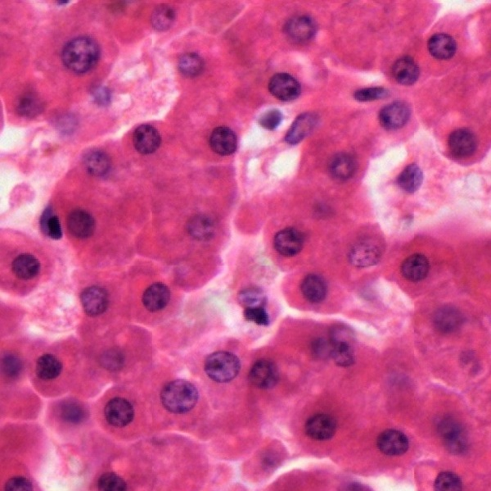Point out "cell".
Returning <instances> with one entry per match:
<instances>
[{
    "mask_svg": "<svg viewBox=\"0 0 491 491\" xmlns=\"http://www.w3.org/2000/svg\"><path fill=\"white\" fill-rule=\"evenodd\" d=\"M329 341L332 346L330 356L332 357L337 365L342 367L353 365L355 356L351 344L346 342H333L330 340Z\"/></svg>",
    "mask_w": 491,
    "mask_h": 491,
    "instance_id": "cell-33",
    "label": "cell"
},
{
    "mask_svg": "<svg viewBox=\"0 0 491 491\" xmlns=\"http://www.w3.org/2000/svg\"><path fill=\"white\" fill-rule=\"evenodd\" d=\"M67 227L71 234L78 239H86L94 234L95 221L94 218L82 209L71 212L67 218Z\"/></svg>",
    "mask_w": 491,
    "mask_h": 491,
    "instance_id": "cell-17",
    "label": "cell"
},
{
    "mask_svg": "<svg viewBox=\"0 0 491 491\" xmlns=\"http://www.w3.org/2000/svg\"><path fill=\"white\" fill-rule=\"evenodd\" d=\"M283 120V114L279 110H269L260 118L259 122L261 126L268 130H274L280 125Z\"/></svg>",
    "mask_w": 491,
    "mask_h": 491,
    "instance_id": "cell-45",
    "label": "cell"
},
{
    "mask_svg": "<svg viewBox=\"0 0 491 491\" xmlns=\"http://www.w3.org/2000/svg\"><path fill=\"white\" fill-rule=\"evenodd\" d=\"M269 90L275 98L282 101L298 99L302 87L298 80L287 73H278L270 79Z\"/></svg>",
    "mask_w": 491,
    "mask_h": 491,
    "instance_id": "cell-8",
    "label": "cell"
},
{
    "mask_svg": "<svg viewBox=\"0 0 491 491\" xmlns=\"http://www.w3.org/2000/svg\"><path fill=\"white\" fill-rule=\"evenodd\" d=\"M16 111L25 117H35L43 111V104L36 95L27 93L21 96L16 102Z\"/></svg>",
    "mask_w": 491,
    "mask_h": 491,
    "instance_id": "cell-32",
    "label": "cell"
},
{
    "mask_svg": "<svg viewBox=\"0 0 491 491\" xmlns=\"http://www.w3.org/2000/svg\"><path fill=\"white\" fill-rule=\"evenodd\" d=\"M331 343L329 341L324 340V339H317L312 344L313 353L315 357L324 358L331 355Z\"/></svg>",
    "mask_w": 491,
    "mask_h": 491,
    "instance_id": "cell-47",
    "label": "cell"
},
{
    "mask_svg": "<svg viewBox=\"0 0 491 491\" xmlns=\"http://www.w3.org/2000/svg\"><path fill=\"white\" fill-rule=\"evenodd\" d=\"M188 231L193 238L199 240H209L214 234V223L206 216H196L188 223Z\"/></svg>",
    "mask_w": 491,
    "mask_h": 491,
    "instance_id": "cell-31",
    "label": "cell"
},
{
    "mask_svg": "<svg viewBox=\"0 0 491 491\" xmlns=\"http://www.w3.org/2000/svg\"><path fill=\"white\" fill-rule=\"evenodd\" d=\"M176 18V12L172 8L167 5L159 6L152 12V26L159 32L167 31L175 23Z\"/></svg>",
    "mask_w": 491,
    "mask_h": 491,
    "instance_id": "cell-36",
    "label": "cell"
},
{
    "mask_svg": "<svg viewBox=\"0 0 491 491\" xmlns=\"http://www.w3.org/2000/svg\"><path fill=\"white\" fill-rule=\"evenodd\" d=\"M317 25L310 16H298L287 21L285 26L286 36L296 43H306L315 36Z\"/></svg>",
    "mask_w": 491,
    "mask_h": 491,
    "instance_id": "cell-9",
    "label": "cell"
},
{
    "mask_svg": "<svg viewBox=\"0 0 491 491\" xmlns=\"http://www.w3.org/2000/svg\"><path fill=\"white\" fill-rule=\"evenodd\" d=\"M42 231L53 240H60L62 237V231L60 221L58 216L54 215L51 207L44 212L40 220Z\"/></svg>",
    "mask_w": 491,
    "mask_h": 491,
    "instance_id": "cell-37",
    "label": "cell"
},
{
    "mask_svg": "<svg viewBox=\"0 0 491 491\" xmlns=\"http://www.w3.org/2000/svg\"><path fill=\"white\" fill-rule=\"evenodd\" d=\"M104 413L106 420L110 425L124 427L133 421L134 409L128 400L124 398L116 397L106 405Z\"/></svg>",
    "mask_w": 491,
    "mask_h": 491,
    "instance_id": "cell-6",
    "label": "cell"
},
{
    "mask_svg": "<svg viewBox=\"0 0 491 491\" xmlns=\"http://www.w3.org/2000/svg\"><path fill=\"white\" fill-rule=\"evenodd\" d=\"M62 363L52 354H44L38 358L36 372L38 378L49 380H53L61 374Z\"/></svg>",
    "mask_w": 491,
    "mask_h": 491,
    "instance_id": "cell-29",
    "label": "cell"
},
{
    "mask_svg": "<svg viewBox=\"0 0 491 491\" xmlns=\"http://www.w3.org/2000/svg\"><path fill=\"white\" fill-rule=\"evenodd\" d=\"M434 488L438 491H459L463 489L462 480L455 473L444 472L435 479Z\"/></svg>",
    "mask_w": 491,
    "mask_h": 491,
    "instance_id": "cell-39",
    "label": "cell"
},
{
    "mask_svg": "<svg viewBox=\"0 0 491 491\" xmlns=\"http://www.w3.org/2000/svg\"><path fill=\"white\" fill-rule=\"evenodd\" d=\"M198 391L192 383L184 380L169 382L160 393L164 408L172 413H186L195 407L198 401Z\"/></svg>",
    "mask_w": 491,
    "mask_h": 491,
    "instance_id": "cell-2",
    "label": "cell"
},
{
    "mask_svg": "<svg viewBox=\"0 0 491 491\" xmlns=\"http://www.w3.org/2000/svg\"><path fill=\"white\" fill-rule=\"evenodd\" d=\"M32 482L24 477H14L8 480L5 490L7 491H29L32 490Z\"/></svg>",
    "mask_w": 491,
    "mask_h": 491,
    "instance_id": "cell-46",
    "label": "cell"
},
{
    "mask_svg": "<svg viewBox=\"0 0 491 491\" xmlns=\"http://www.w3.org/2000/svg\"><path fill=\"white\" fill-rule=\"evenodd\" d=\"M423 173L416 164H410L401 172L397 182L400 187L408 193H414L420 188Z\"/></svg>",
    "mask_w": 491,
    "mask_h": 491,
    "instance_id": "cell-30",
    "label": "cell"
},
{
    "mask_svg": "<svg viewBox=\"0 0 491 491\" xmlns=\"http://www.w3.org/2000/svg\"><path fill=\"white\" fill-rule=\"evenodd\" d=\"M23 368V362L14 354L4 355L1 358V371L8 378H16L21 374Z\"/></svg>",
    "mask_w": 491,
    "mask_h": 491,
    "instance_id": "cell-41",
    "label": "cell"
},
{
    "mask_svg": "<svg viewBox=\"0 0 491 491\" xmlns=\"http://www.w3.org/2000/svg\"><path fill=\"white\" fill-rule=\"evenodd\" d=\"M239 300L241 306L245 308L265 307L266 304L265 294L257 288H248L241 291Z\"/></svg>",
    "mask_w": 491,
    "mask_h": 491,
    "instance_id": "cell-38",
    "label": "cell"
},
{
    "mask_svg": "<svg viewBox=\"0 0 491 491\" xmlns=\"http://www.w3.org/2000/svg\"><path fill=\"white\" fill-rule=\"evenodd\" d=\"M300 288L304 297L313 304L323 301L327 295V285L324 279L318 275H309L304 279Z\"/></svg>",
    "mask_w": 491,
    "mask_h": 491,
    "instance_id": "cell-26",
    "label": "cell"
},
{
    "mask_svg": "<svg viewBox=\"0 0 491 491\" xmlns=\"http://www.w3.org/2000/svg\"><path fill=\"white\" fill-rule=\"evenodd\" d=\"M448 145L453 155L464 159L475 153L477 139L472 130L461 128L453 131L448 137Z\"/></svg>",
    "mask_w": 491,
    "mask_h": 491,
    "instance_id": "cell-11",
    "label": "cell"
},
{
    "mask_svg": "<svg viewBox=\"0 0 491 491\" xmlns=\"http://www.w3.org/2000/svg\"><path fill=\"white\" fill-rule=\"evenodd\" d=\"M279 375L278 367L268 359H261L249 372L250 382L257 388L269 389L276 386Z\"/></svg>",
    "mask_w": 491,
    "mask_h": 491,
    "instance_id": "cell-7",
    "label": "cell"
},
{
    "mask_svg": "<svg viewBox=\"0 0 491 491\" xmlns=\"http://www.w3.org/2000/svg\"><path fill=\"white\" fill-rule=\"evenodd\" d=\"M58 3H59V4H65V3H69V1H60V2H58Z\"/></svg>",
    "mask_w": 491,
    "mask_h": 491,
    "instance_id": "cell-49",
    "label": "cell"
},
{
    "mask_svg": "<svg viewBox=\"0 0 491 491\" xmlns=\"http://www.w3.org/2000/svg\"><path fill=\"white\" fill-rule=\"evenodd\" d=\"M100 48L97 42L88 36H80L67 42L62 49V59L67 69L75 73H88L100 58Z\"/></svg>",
    "mask_w": 491,
    "mask_h": 491,
    "instance_id": "cell-1",
    "label": "cell"
},
{
    "mask_svg": "<svg viewBox=\"0 0 491 491\" xmlns=\"http://www.w3.org/2000/svg\"><path fill=\"white\" fill-rule=\"evenodd\" d=\"M274 248L278 253L286 257H293L302 251L304 237L302 232L294 228H287L277 233L274 240Z\"/></svg>",
    "mask_w": 491,
    "mask_h": 491,
    "instance_id": "cell-15",
    "label": "cell"
},
{
    "mask_svg": "<svg viewBox=\"0 0 491 491\" xmlns=\"http://www.w3.org/2000/svg\"><path fill=\"white\" fill-rule=\"evenodd\" d=\"M355 170H357V162L354 157L346 153L336 155L329 164L330 173L337 180L350 179L355 174Z\"/></svg>",
    "mask_w": 491,
    "mask_h": 491,
    "instance_id": "cell-25",
    "label": "cell"
},
{
    "mask_svg": "<svg viewBox=\"0 0 491 491\" xmlns=\"http://www.w3.org/2000/svg\"><path fill=\"white\" fill-rule=\"evenodd\" d=\"M319 118L315 113H307L296 117L287 131L285 141L290 145H296L308 137L318 124Z\"/></svg>",
    "mask_w": 491,
    "mask_h": 491,
    "instance_id": "cell-19",
    "label": "cell"
},
{
    "mask_svg": "<svg viewBox=\"0 0 491 491\" xmlns=\"http://www.w3.org/2000/svg\"><path fill=\"white\" fill-rule=\"evenodd\" d=\"M80 301L84 312L88 316L96 317L103 315L108 310L109 296L104 288L94 286L82 291Z\"/></svg>",
    "mask_w": 491,
    "mask_h": 491,
    "instance_id": "cell-13",
    "label": "cell"
},
{
    "mask_svg": "<svg viewBox=\"0 0 491 491\" xmlns=\"http://www.w3.org/2000/svg\"><path fill=\"white\" fill-rule=\"evenodd\" d=\"M99 489L101 491H125L127 489L125 481L115 473H105L98 481Z\"/></svg>",
    "mask_w": 491,
    "mask_h": 491,
    "instance_id": "cell-42",
    "label": "cell"
},
{
    "mask_svg": "<svg viewBox=\"0 0 491 491\" xmlns=\"http://www.w3.org/2000/svg\"><path fill=\"white\" fill-rule=\"evenodd\" d=\"M337 431V422L328 414H316L308 419L304 431L309 437L315 440L333 438Z\"/></svg>",
    "mask_w": 491,
    "mask_h": 491,
    "instance_id": "cell-14",
    "label": "cell"
},
{
    "mask_svg": "<svg viewBox=\"0 0 491 491\" xmlns=\"http://www.w3.org/2000/svg\"><path fill=\"white\" fill-rule=\"evenodd\" d=\"M59 413L63 421L71 424L82 422L87 416L86 410L83 406L73 400L63 402L59 409Z\"/></svg>",
    "mask_w": 491,
    "mask_h": 491,
    "instance_id": "cell-35",
    "label": "cell"
},
{
    "mask_svg": "<svg viewBox=\"0 0 491 491\" xmlns=\"http://www.w3.org/2000/svg\"><path fill=\"white\" fill-rule=\"evenodd\" d=\"M392 74L398 83L404 84V86H411L417 82L420 71L413 58L403 57L394 65Z\"/></svg>",
    "mask_w": 491,
    "mask_h": 491,
    "instance_id": "cell-23",
    "label": "cell"
},
{
    "mask_svg": "<svg viewBox=\"0 0 491 491\" xmlns=\"http://www.w3.org/2000/svg\"><path fill=\"white\" fill-rule=\"evenodd\" d=\"M379 450L385 455L400 456L405 454L409 448V439L400 431L387 430L376 439Z\"/></svg>",
    "mask_w": 491,
    "mask_h": 491,
    "instance_id": "cell-12",
    "label": "cell"
},
{
    "mask_svg": "<svg viewBox=\"0 0 491 491\" xmlns=\"http://www.w3.org/2000/svg\"><path fill=\"white\" fill-rule=\"evenodd\" d=\"M244 317L246 320L260 326H268L270 317L265 307L245 308Z\"/></svg>",
    "mask_w": 491,
    "mask_h": 491,
    "instance_id": "cell-44",
    "label": "cell"
},
{
    "mask_svg": "<svg viewBox=\"0 0 491 491\" xmlns=\"http://www.w3.org/2000/svg\"><path fill=\"white\" fill-rule=\"evenodd\" d=\"M93 98L95 103L99 106H108L111 102V92L107 87H96L92 92Z\"/></svg>",
    "mask_w": 491,
    "mask_h": 491,
    "instance_id": "cell-48",
    "label": "cell"
},
{
    "mask_svg": "<svg viewBox=\"0 0 491 491\" xmlns=\"http://www.w3.org/2000/svg\"><path fill=\"white\" fill-rule=\"evenodd\" d=\"M382 256V249L375 240H363L351 248L349 259L357 268H367L374 265Z\"/></svg>",
    "mask_w": 491,
    "mask_h": 491,
    "instance_id": "cell-5",
    "label": "cell"
},
{
    "mask_svg": "<svg viewBox=\"0 0 491 491\" xmlns=\"http://www.w3.org/2000/svg\"><path fill=\"white\" fill-rule=\"evenodd\" d=\"M429 52L435 58L447 60L454 56L456 52V42L447 34L439 33L431 36L429 41Z\"/></svg>",
    "mask_w": 491,
    "mask_h": 491,
    "instance_id": "cell-24",
    "label": "cell"
},
{
    "mask_svg": "<svg viewBox=\"0 0 491 491\" xmlns=\"http://www.w3.org/2000/svg\"><path fill=\"white\" fill-rule=\"evenodd\" d=\"M438 433L446 450L453 455H461L468 450L466 433L459 422L452 418H442L437 423Z\"/></svg>",
    "mask_w": 491,
    "mask_h": 491,
    "instance_id": "cell-4",
    "label": "cell"
},
{
    "mask_svg": "<svg viewBox=\"0 0 491 491\" xmlns=\"http://www.w3.org/2000/svg\"><path fill=\"white\" fill-rule=\"evenodd\" d=\"M410 117V108L408 104L396 101L387 104L379 113V122L387 130L400 129L407 124Z\"/></svg>",
    "mask_w": 491,
    "mask_h": 491,
    "instance_id": "cell-10",
    "label": "cell"
},
{
    "mask_svg": "<svg viewBox=\"0 0 491 491\" xmlns=\"http://www.w3.org/2000/svg\"><path fill=\"white\" fill-rule=\"evenodd\" d=\"M84 164L91 175L101 177L108 175L111 169L112 162L105 152L91 150L84 156Z\"/></svg>",
    "mask_w": 491,
    "mask_h": 491,
    "instance_id": "cell-27",
    "label": "cell"
},
{
    "mask_svg": "<svg viewBox=\"0 0 491 491\" xmlns=\"http://www.w3.org/2000/svg\"><path fill=\"white\" fill-rule=\"evenodd\" d=\"M430 264L422 255H414L406 259L401 265V273L407 280L418 282L424 280L429 275Z\"/></svg>",
    "mask_w": 491,
    "mask_h": 491,
    "instance_id": "cell-22",
    "label": "cell"
},
{
    "mask_svg": "<svg viewBox=\"0 0 491 491\" xmlns=\"http://www.w3.org/2000/svg\"><path fill=\"white\" fill-rule=\"evenodd\" d=\"M100 363L105 369L117 372L121 369L125 363V357L121 351L110 350L101 355Z\"/></svg>",
    "mask_w": 491,
    "mask_h": 491,
    "instance_id": "cell-40",
    "label": "cell"
},
{
    "mask_svg": "<svg viewBox=\"0 0 491 491\" xmlns=\"http://www.w3.org/2000/svg\"><path fill=\"white\" fill-rule=\"evenodd\" d=\"M241 363L234 354L219 351L206 358L205 372L209 378L218 383L230 382L239 374Z\"/></svg>",
    "mask_w": 491,
    "mask_h": 491,
    "instance_id": "cell-3",
    "label": "cell"
},
{
    "mask_svg": "<svg viewBox=\"0 0 491 491\" xmlns=\"http://www.w3.org/2000/svg\"><path fill=\"white\" fill-rule=\"evenodd\" d=\"M210 146L215 153L222 156L230 155L238 147V139L230 128L219 126L211 133Z\"/></svg>",
    "mask_w": 491,
    "mask_h": 491,
    "instance_id": "cell-18",
    "label": "cell"
},
{
    "mask_svg": "<svg viewBox=\"0 0 491 491\" xmlns=\"http://www.w3.org/2000/svg\"><path fill=\"white\" fill-rule=\"evenodd\" d=\"M162 143V137L158 130L151 125H142L134 133V146L139 154L155 153Z\"/></svg>",
    "mask_w": 491,
    "mask_h": 491,
    "instance_id": "cell-16",
    "label": "cell"
},
{
    "mask_svg": "<svg viewBox=\"0 0 491 491\" xmlns=\"http://www.w3.org/2000/svg\"><path fill=\"white\" fill-rule=\"evenodd\" d=\"M462 313L457 308L444 306L435 312L433 323L435 328L443 334H451L458 331L464 323Z\"/></svg>",
    "mask_w": 491,
    "mask_h": 491,
    "instance_id": "cell-20",
    "label": "cell"
},
{
    "mask_svg": "<svg viewBox=\"0 0 491 491\" xmlns=\"http://www.w3.org/2000/svg\"><path fill=\"white\" fill-rule=\"evenodd\" d=\"M12 269L16 277L23 280H29L39 274L40 264L36 257L24 253L16 257L12 262Z\"/></svg>",
    "mask_w": 491,
    "mask_h": 491,
    "instance_id": "cell-28",
    "label": "cell"
},
{
    "mask_svg": "<svg viewBox=\"0 0 491 491\" xmlns=\"http://www.w3.org/2000/svg\"><path fill=\"white\" fill-rule=\"evenodd\" d=\"M389 91L383 87H371L361 89L355 93V99L361 102L374 101L387 98Z\"/></svg>",
    "mask_w": 491,
    "mask_h": 491,
    "instance_id": "cell-43",
    "label": "cell"
},
{
    "mask_svg": "<svg viewBox=\"0 0 491 491\" xmlns=\"http://www.w3.org/2000/svg\"><path fill=\"white\" fill-rule=\"evenodd\" d=\"M171 299V291L163 283H155L145 290L143 295V304L146 310L158 312L166 308Z\"/></svg>",
    "mask_w": 491,
    "mask_h": 491,
    "instance_id": "cell-21",
    "label": "cell"
},
{
    "mask_svg": "<svg viewBox=\"0 0 491 491\" xmlns=\"http://www.w3.org/2000/svg\"><path fill=\"white\" fill-rule=\"evenodd\" d=\"M203 69H204V61L197 54H186L180 58L179 70L185 77H197Z\"/></svg>",
    "mask_w": 491,
    "mask_h": 491,
    "instance_id": "cell-34",
    "label": "cell"
}]
</instances>
